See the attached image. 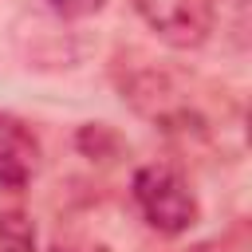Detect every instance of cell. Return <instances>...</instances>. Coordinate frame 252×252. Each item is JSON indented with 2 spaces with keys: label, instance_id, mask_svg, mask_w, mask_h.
Returning a JSON list of instances; mask_svg holds the SVG:
<instances>
[{
  "label": "cell",
  "instance_id": "2",
  "mask_svg": "<svg viewBox=\"0 0 252 252\" xmlns=\"http://www.w3.org/2000/svg\"><path fill=\"white\" fill-rule=\"evenodd\" d=\"M134 12L169 47H201L217 28V0H134Z\"/></svg>",
  "mask_w": 252,
  "mask_h": 252
},
{
  "label": "cell",
  "instance_id": "1",
  "mask_svg": "<svg viewBox=\"0 0 252 252\" xmlns=\"http://www.w3.org/2000/svg\"><path fill=\"white\" fill-rule=\"evenodd\" d=\"M134 201L142 217L165 236H177L189 224H197V197L185 185V177L169 165H142L134 173Z\"/></svg>",
  "mask_w": 252,
  "mask_h": 252
},
{
  "label": "cell",
  "instance_id": "4",
  "mask_svg": "<svg viewBox=\"0 0 252 252\" xmlns=\"http://www.w3.org/2000/svg\"><path fill=\"white\" fill-rule=\"evenodd\" d=\"M59 16H91L102 8V0H47Z\"/></svg>",
  "mask_w": 252,
  "mask_h": 252
},
{
  "label": "cell",
  "instance_id": "5",
  "mask_svg": "<svg viewBox=\"0 0 252 252\" xmlns=\"http://www.w3.org/2000/svg\"><path fill=\"white\" fill-rule=\"evenodd\" d=\"M189 252H224L220 244H197V248H189Z\"/></svg>",
  "mask_w": 252,
  "mask_h": 252
},
{
  "label": "cell",
  "instance_id": "3",
  "mask_svg": "<svg viewBox=\"0 0 252 252\" xmlns=\"http://www.w3.org/2000/svg\"><path fill=\"white\" fill-rule=\"evenodd\" d=\"M35 165H39V142H35V134L20 118L0 114V185H8V189L28 185L32 173H35Z\"/></svg>",
  "mask_w": 252,
  "mask_h": 252
}]
</instances>
